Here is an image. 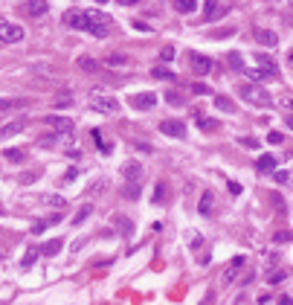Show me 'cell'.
<instances>
[{
  "label": "cell",
  "mask_w": 293,
  "mask_h": 305,
  "mask_svg": "<svg viewBox=\"0 0 293 305\" xmlns=\"http://www.w3.org/2000/svg\"><path fill=\"white\" fill-rule=\"evenodd\" d=\"M64 23L73 26V29L90 32L96 38L108 35V29H110V17L96 12V9H70V12H64Z\"/></svg>",
  "instance_id": "obj_1"
},
{
  "label": "cell",
  "mask_w": 293,
  "mask_h": 305,
  "mask_svg": "<svg viewBox=\"0 0 293 305\" xmlns=\"http://www.w3.org/2000/svg\"><path fill=\"white\" fill-rule=\"evenodd\" d=\"M238 96L256 108H270L273 105V96L262 87V84H238Z\"/></svg>",
  "instance_id": "obj_2"
},
{
  "label": "cell",
  "mask_w": 293,
  "mask_h": 305,
  "mask_svg": "<svg viewBox=\"0 0 293 305\" xmlns=\"http://www.w3.org/2000/svg\"><path fill=\"white\" fill-rule=\"evenodd\" d=\"M87 102H90V108H93V111H99V113H116V111H119V102H116L113 96L102 93V90H90Z\"/></svg>",
  "instance_id": "obj_3"
},
{
  "label": "cell",
  "mask_w": 293,
  "mask_h": 305,
  "mask_svg": "<svg viewBox=\"0 0 293 305\" xmlns=\"http://www.w3.org/2000/svg\"><path fill=\"white\" fill-rule=\"evenodd\" d=\"M0 41H3V44H17V41H23V26H17V23L0 17Z\"/></svg>",
  "instance_id": "obj_4"
},
{
  "label": "cell",
  "mask_w": 293,
  "mask_h": 305,
  "mask_svg": "<svg viewBox=\"0 0 293 305\" xmlns=\"http://www.w3.org/2000/svg\"><path fill=\"white\" fill-rule=\"evenodd\" d=\"M128 105L137 108V111H151L157 105V93H131L128 96Z\"/></svg>",
  "instance_id": "obj_5"
},
{
  "label": "cell",
  "mask_w": 293,
  "mask_h": 305,
  "mask_svg": "<svg viewBox=\"0 0 293 305\" xmlns=\"http://www.w3.org/2000/svg\"><path fill=\"white\" fill-rule=\"evenodd\" d=\"M41 122H44V125H49V128H55V131H58V137H61V134H73V119H67V116L49 113V116H44Z\"/></svg>",
  "instance_id": "obj_6"
},
{
  "label": "cell",
  "mask_w": 293,
  "mask_h": 305,
  "mask_svg": "<svg viewBox=\"0 0 293 305\" xmlns=\"http://www.w3.org/2000/svg\"><path fill=\"white\" fill-rule=\"evenodd\" d=\"M160 131H163L166 137L186 140V122H180V119H163V122H160Z\"/></svg>",
  "instance_id": "obj_7"
},
{
  "label": "cell",
  "mask_w": 293,
  "mask_h": 305,
  "mask_svg": "<svg viewBox=\"0 0 293 305\" xmlns=\"http://www.w3.org/2000/svg\"><path fill=\"white\" fill-rule=\"evenodd\" d=\"M189 67L198 73V76H206L212 70V58L209 55H200V52H189Z\"/></svg>",
  "instance_id": "obj_8"
},
{
  "label": "cell",
  "mask_w": 293,
  "mask_h": 305,
  "mask_svg": "<svg viewBox=\"0 0 293 305\" xmlns=\"http://www.w3.org/2000/svg\"><path fill=\"white\" fill-rule=\"evenodd\" d=\"M253 38H256L262 47H270V49L279 44V35H276L273 29H256V32H253Z\"/></svg>",
  "instance_id": "obj_9"
},
{
  "label": "cell",
  "mask_w": 293,
  "mask_h": 305,
  "mask_svg": "<svg viewBox=\"0 0 293 305\" xmlns=\"http://www.w3.org/2000/svg\"><path fill=\"white\" fill-rule=\"evenodd\" d=\"M198 209H200V215H212V212H215V195H212L209 189L200 195V204H198Z\"/></svg>",
  "instance_id": "obj_10"
},
{
  "label": "cell",
  "mask_w": 293,
  "mask_h": 305,
  "mask_svg": "<svg viewBox=\"0 0 293 305\" xmlns=\"http://www.w3.org/2000/svg\"><path fill=\"white\" fill-rule=\"evenodd\" d=\"M195 122H198V128L200 131H206V134H215L221 125H218V119H209L206 113H200V116H195Z\"/></svg>",
  "instance_id": "obj_11"
},
{
  "label": "cell",
  "mask_w": 293,
  "mask_h": 305,
  "mask_svg": "<svg viewBox=\"0 0 293 305\" xmlns=\"http://www.w3.org/2000/svg\"><path fill=\"white\" fill-rule=\"evenodd\" d=\"M154 204H157V207H166V204H169V183H166V180H160V183L154 186Z\"/></svg>",
  "instance_id": "obj_12"
},
{
  "label": "cell",
  "mask_w": 293,
  "mask_h": 305,
  "mask_svg": "<svg viewBox=\"0 0 293 305\" xmlns=\"http://www.w3.org/2000/svg\"><path fill=\"white\" fill-rule=\"evenodd\" d=\"M26 128V119H15V122H9L6 128H0V140H6V137H12V134H20Z\"/></svg>",
  "instance_id": "obj_13"
},
{
  "label": "cell",
  "mask_w": 293,
  "mask_h": 305,
  "mask_svg": "<svg viewBox=\"0 0 293 305\" xmlns=\"http://www.w3.org/2000/svg\"><path fill=\"white\" fill-rule=\"evenodd\" d=\"M256 64H259V70H264V73H270V76H276V73H279L276 61H273V58H267V55H256Z\"/></svg>",
  "instance_id": "obj_14"
},
{
  "label": "cell",
  "mask_w": 293,
  "mask_h": 305,
  "mask_svg": "<svg viewBox=\"0 0 293 305\" xmlns=\"http://www.w3.org/2000/svg\"><path fill=\"white\" fill-rule=\"evenodd\" d=\"M238 268H244V259H241V256H235V259L230 262V268H227V273H224V282H227V285L238 276Z\"/></svg>",
  "instance_id": "obj_15"
},
{
  "label": "cell",
  "mask_w": 293,
  "mask_h": 305,
  "mask_svg": "<svg viewBox=\"0 0 293 305\" xmlns=\"http://www.w3.org/2000/svg\"><path fill=\"white\" fill-rule=\"evenodd\" d=\"M26 9H29V15L41 17V15H46V9H49V0H29V3H26Z\"/></svg>",
  "instance_id": "obj_16"
},
{
  "label": "cell",
  "mask_w": 293,
  "mask_h": 305,
  "mask_svg": "<svg viewBox=\"0 0 293 305\" xmlns=\"http://www.w3.org/2000/svg\"><path fill=\"white\" fill-rule=\"evenodd\" d=\"M105 64H108V67H128V64H131V58H128V55H122V52H113V55H108V58H105Z\"/></svg>",
  "instance_id": "obj_17"
},
{
  "label": "cell",
  "mask_w": 293,
  "mask_h": 305,
  "mask_svg": "<svg viewBox=\"0 0 293 305\" xmlns=\"http://www.w3.org/2000/svg\"><path fill=\"white\" fill-rule=\"evenodd\" d=\"M215 108H221L224 113H235V111H238L235 102H232L230 96H215Z\"/></svg>",
  "instance_id": "obj_18"
},
{
  "label": "cell",
  "mask_w": 293,
  "mask_h": 305,
  "mask_svg": "<svg viewBox=\"0 0 293 305\" xmlns=\"http://www.w3.org/2000/svg\"><path fill=\"white\" fill-rule=\"evenodd\" d=\"M256 166H259V172H276V157L273 154H262Z\"/></svg>",
  "instance_id": "obj_19"
},
{
  "label": "cell",
  "mask_w": 293,
  "mask_h": 305,
  "mask_svg": "<svg viewBox=\"0 0 293 305\" xmlns=\"http://www.w3.org/2000/svg\"><path fill=\"white\" fill-rule=\"evenodd\" d=\"M105 189H108V180H105V177H99V180H93V183L87 186V198H99Z\"/></svg>",
  "instance_id": "obj_20"
},
{
  "label": "cell",
  "mask_w": 293,
  "mask_h": 305,
  "mask_svg": "<svg viewBox=\"0 0 293 305\" xmlns=\"http://www.w3.org/2000/svg\"><path fill=\"white\" fill-rule=\"evenodd\" d=\"M113 224H116V233H119V236H128V233L134 230V224H131L125 215H116V218H113Z\"/></svg>",
  "instance_id": "obj_21"
},
{
  "label": "cell",
  "mask_w": 293,
  "mask_h": 305,
  "mask_svg": "<svg viewBox=\"0 0 293 305\" xmlns=\"http://www.w3.org/2000/svg\"><path fill=\"white\" fill-rule=\"evenodd\" d=\"M78 67H81V70H87V73H99V70H102V64H99V61H93V58H87V55H81V58H78Z\"/></svg>",
  "instance_id": "obj_22"
},
{
  "label": "cell",
  "mask_w": 293,
  "mask_h": 305,
  "mask_svg": "<svg viewBox=\"0 0 293 305\" xmlns=\"http://www.w3.org/2000/svg\"><path fill=\"white\" fill-rule=\"evenodd\" d=\"M61 247H64V241H61V239H52V241H46L41 250H44V256H55V253H61Z\"/></svg>",
  "instance_id": "obj_23"
},
{
  "label": "cell",
  "mask_w": 293,
  "mask_h": 305,
  "mask_svg": "<svg viewBox=\"0 0 293 305\" xmlns=\"http://www.w3.org/2000/svg\"><path fill=\"white\" fill-rule=\"evenodd\" d=\"M41 253H44L41 247H29V250L23 253V262H20V265H23V268H32V265H35V259H38Z\"/></svg>",
  "instance_id": "obj_24"
},
{
  "label": "cell",
  "mask_w": 293,
  "mask_h": 305,
  "mask_svg": "<svg viewBox=\"0 0 293 305\" xmlns=\"http://www.w3.org/2000/svg\"><path fill=\"white\" fill-rule=\"evenodd\" d=\"M3 157H6L9 163H23V157H26V154H23V148H6V151H3Z\"/></svg>",
  "instance_id": "obj_25"
},
{
  "label": "cell",
  "mask_w": 293,
  "mask_h": 305,
  "mask_svg": "<svg viewBox=\"0 0 293 305\" xmlns=\"http://www.w3.org/2000/svg\"><path fill=\"white\" fill-rule=\"evenodd\" d=\"M122 172H125V177H128V180H139V175H142V166H139V163H128Z\"/></svg>",
  "instance_id": "obj_26"
},
{
  "label": "cell",
  "mask_w": 293,
  "mask_h": 305,
  "mask_svg": "<svg viewBox=\"0 0 293 305\" xmlns=\"http://www.w3.org/2000/svg\"><path fill=\"white\" fill-rule=\"evenodd\" d=\"M41 204H46V207H58V209H64V207H67V201H64L61 195H44V198H41Z\"/></svg>",
  "instance_id": "obj_27"
},
{
  "label": "cell",
  "mask_w": 293,
  "mask_h": 305,
  "mask_svg": "<svg viewBox=\"0 0 293 305\" xmlns=\"http://www.w3.org/2000/svg\"><path fill=\"white\" fill-rule=\"evenodd\" d=\"M215 9H218V0H206V3H203V15H200V20H203V23L212 20V17H215Z\"/></svg>",
  "instance_id": "obj_28"
},
{
  "label": "cell",
  "mask_w": 293,
  "mask_h": 305,
  "mask_svg": "<svg viewBox=\"0 0 293 305\" xmlns=\"http://www.w3.org/2000/svg\"><path fill=\"white\" fill-rule=\"evenodd\" d=\"M151 76H154V79H166V81H174V79H177L169 67H154V70H151Z\"/></svg>",
  "instance_id": "obj_29"
},
{
  "label": "cell",
  "mask_w": 293,
  "mask_h": 305,
  "mask_svg": "<svg viewBox=\"0 0 293 305\" xmlns=\"http://www.w3.org/2000/svg\"><path fill=\"white\" fill-rule=\"evenodd\" d=\"M122 195H125V198H131V201H134V198H139V180H134V183L128 180V183H125V189H122Z\"/></svg>",
  "instance_id": "obj_30"
},
{
  "label": "cell",
  "mask_w": 293,
  "mask_h": 305,
  "mask_svg": "<svg viewBox=\"0 0 293 305\" xmlns=\"http://www.w3.org/2000/svg\"><path fill=\"white\" fill-rule=\"evenodd\" d=\"M174 9H177V12H183V15H189V12H195V9H198V3H195V0H174Z\"/></svg>",
  "instance_id": "obj_31"
},
{
  "label": "cell",
  "mask_w": 293,
  "mask_h": 305,
  "mask_svg": "<svg viewBox=\"0 0 293 305\" xmlns=\"http://www.w3.org/2000/svg\"><path fill=\"white\" fill-rule=\"evenodd\" d=\"M90 212H93V204H84V207H81V209H78V212L73 215V224H81V221H84V218H87Z\"/></svg>",
  "instance_id": "obj_32"
},
{
  "label": "cell",
  "mask_w": 293,
  "mask_h": 305,
  "mask_svg": "<svg viewBox=\"0 0 293 305\" xmlns=\"http://www.w3.org/2000/svg\"><path fill=\"white\" fill-rule=\"evenodd\" d=\"M288 279V271H273V273H267V285H279V282H285Z\"/></svg>",
  "instance_id": "obj_33"
},
{
  "label": "cell",
  "mask_w": 293,
  "mask_h": 305,
  "mask_svg": "<svg viewBox=\"0 0 293 305\" xmlns=\"http://www.w3.org/2000/svg\"><path fill=\"white\" fill-rule=\"evenodd\" d=\"M227 61H230V67H232V70H241V73H244V61H241V55H238V52H230V55H227Z\"/></svg>",
  "instance_id": "obj_34"
},
{
  "label": "cell",
  "mask_w": 293,
  "mask_h": 305,
  "mask_svg": "<svg viewBox=\"0 0 293 305\" xmlns=\"http://www.w3.org/2000/svg\"><path fill=\"white\" fill-rule=\"evenodd\" d=\"M230 35H235V26H224V29L209 32V38H230Z\"/></svg>",
  "instance_id": "obj_35"
},
{
  "label": "cell",
  "mask_w": 293,
  "mask_h": 305,
  "mask_svg": "<svg viewBox=\"0 0 293 305\" xmlns=\"http://www.w3.org/2000/svg\"><path fill=\"white\" fill-rule=\"evenodd\" d=\"M35 180H38V172H23V175L17 177L20 186H29V183H35Z\"/></svg>",
  "instance_id": "obj_36"
},
{
  "label": "cell",
  "mask_w": 293,
  "mask_h": 305,
  "mask_svg": "<svg viewBox=\"0 0 293 305\" xmlns=\"http://www.w3.org/2000/svg\"><path fill=\"white\" fill-rule=\"evenodd\" d=\"M93 140H96V145H99V148H102V151H105V154H108V151H110V148H113V145H110V143H105V140H102V134H99V131H93Z\"/></svg>",
  "instance_id": "obj_37"
},
{
  "label": "cell",
  "mask_w": 293,
  "mask_h": 305,
  "mask_svg": "<svg viewBox=\"0 0 293 305\" xmlns=\"http://www.w3.org/2000/svg\"><path fill=\"white\" fill-rule=\"evenodd\" d=\"M166 99H169L171 105H183V93H177V90H169V93H166Z\"/></svg>",
  "instance_id": "obj_38"
},
{
  "label": "cell",
  "mask_w": 293,
  "mask_h": 305,
  "mask_svg": "<svg viewBox=\"0 0 293 305\" xmlns=\"http://www.w3.org/2000/svg\"><path fill=\"white\" fill-rule=\"evenodd\" d=\"M174 58V47H163L160 49V61H171Z\"/></svg>",
  "instance_id": "obj_39"
},
{
  "label": "cell",
  "mask_w": 293,
  "mask_h": 305,
  "mask_svg": "<svg viewBox=\"0 0 293 305\" xmlns=\"http://www.w3.org/2000/svg\"><path fill=\"white\" fill-rule=\"evenodd\" d=\"M267 143H273V145H282V143H285V137H282L279 131H270V134H267Z\"/></svg>",
  "instance_id": "obj_40"
},
{
  "label": "cell",
  "mask_w": 293,
  "mask_h": 305,
  "mask_svg": "<svg viewBox=\"0 0 293 305\" xmlns=\"http://www.w3.org/2000/svg\"><path fill=\"white\" fill-rule=\"evenodd\" d=\"M192 93H200V96H209L212 90H209L206 84H198V81H195V84H192Z\"/></svg>",
  "instance_id": "obj_41"
},
{
  "label": "cell",
  "mask_w": 293,
  "mask_h": 305,
  "mask_svg": "<svg viewBox=\"0 0 293 305\" xmlns=\"http://www.w3.org/2000/svg\"><path fill=\"white\" fill-rule=\"evenodd\" d=\"M273 239H276L279 244H285V241H293V233H285V230H282V233H276Z\"/></svg>",
  "instance_id": "obj_42"
},
{
  "label": "cell",
  "mask_w": 293,
  "mask_h": 305,
  "mask_svg": "<svg viewBox=\"0 0 293 305\" xmlns=\"http://www.w3.org/2000/svg\"><path fill=\"white\" fill-rule=\"evenodd\" d=\"M44 230H46V224H44V221H38V224H32V227H29V233H32V236H41Z\"/></svg>",
  "instance_id": "obj_43"
},
{
  "label": "cell",
  "mask_w": 293,
  "mask_h": 305,
  "mask_svg": "<svg viewBox=\"0 0 293 305\" xmlns=\"http://www.w3.org/2000/svg\"><path fill=\"white\" fill-rule=\"evenodd\" d=\"M241 145H247V148H259V140H253V137H241Z\"/></svg>",
  "instance_id": "obj_44"
},
{
  "label": "cell",
  "mask_w": 293,
  "mask_h": 305,
  "mask_svg": "<svg viewBox=\"0 0 293 305\" xmlns=\"http://www.w3.org/2000/svg\"><path fill=\"white\" fill-rule=\"evenodd\" d=\"M288 177H291L288 172H273V180H276V183H288Z\"/></svg>",
  "instance_id": "obj_45"
},
{
  "label": "cell",
  "mask_w": 293,
  "mask_h": 305,
  "mask_svg": "<svg viewBox=\"0 0 293 305\" xmlns=\"http://www.w3.org/2000/svg\"><path fill=\"white\" fill-rule=\"evenodd\" d=\"M270 201H273V207H276L279 212H285V204H282V195H270Z\"/></svg>",
  "instance_id": "obj_46"
},
{
  "label": "cell",
  "mask_w": 293,
  "mask_h": 305,
  "mask_svg": "<svg viewBox=\"0 0 293 305\" xmlns=\"http://www.w3.org/2000/svg\"><path fill=\"white\" fill-rule=\"evenodd\" d=\"M76 177H78V169H70V172H67V175H64V180H67V183H73V180H76Z\"/></svg>",
  "instance_id": "obj_47"
},
{
  "label": "cell",
  "mask_w": 293,
  "mask_h": 305,
  "mask_svg": "<svg viewBox=\"0 0 293 305\" xmlns=\"http://www.w3.org/2000/svg\"><path fill=\"white\" fill-rule=\"evenodd\" d=\"M282 105H285V108L293 113V96H282Z\"/></svg>",
  "instance_id": "obj_48"
},
{
  "label": "cell",
  "mask_w": 293,
  "mask_h": 305,
  "mask_svg": "<svg viewBox=\"0 0 293 305\" xmlns=\"http://www.w3.org/2000/svg\"><path fill=\"white\" fill-rule=\"evenodd\" d=\"M230 192H232V195H238V192H241V186H238L235 180H230Z\"/></svg>",
  "instance_id": "obj_49"
},
{
  "label": "cell",
  "mask_w": 293,
  "mask_h": 305,
  "mask_svg": "<svg viewBox=\"0 0 293 305\" xmlns=\"http://www.w3.org/2000/svg\"><path fill=\"white\" fill-rule=\"evenodd\" d=\"M212 303H215V294L209 291V294H206V300H203V305H212Z\"/></svg>",
  "instance_id": "obj_50"
},
{
  "label": "cell",
  "mask_w": 293,
  "mask_h": 305,
  "mask_svg": "<svg viewBox=\"0 0 293 305\" xmlns=\"http://www.w3.org/2000/svg\"><path fill=\"white\" fill-rule=\"evenodd\" d=\"M279 305H293V297H282V300H279Z\"/></svg>",
  "instance_id": "obj_51"
},
{
  "label": "cell",
  "mask_w": 293,
  "mask_h": 305,
  "mask_svg": "<svg viewBox=\"0 0 293 305\" xmlns=\"http://www.w3.org/2000/svg\"><path fill=\"white\" fill-rule=\"evenodd\" d=\"M116 3H122V6H134V3H139V0H116Z\"/></svg>",
  "instance_id": "obj_52"
},
{
  "label": "cell",
  "mask_w": 293,
  "mask_h": 305,
  "mask_svg": "<svg viewBox=\"0 0 293 305\" xmlns=\"http://www.w3.org/2000/svg\"><path fill=\"white\" fill-rule=\"evenodd\" d=\"M288 128H291V131H293V113H291V116H288Z\"/></svg>",
  "instance_id": "obj_53"
},
{
  "label": "cell",
  "mask_w": 293,
  "mask_h": 305,
  "mask_svg": "<svg viewBox=\"0 0 293 305\" xmlns=\"http://www.w3.org/2000/svg\"><path fill=\"white\" fill-rule=\"evenodd\" d=\"M3 212H6V209H3V207H0V215H3Z\"/></svg>",
  "instance_id": "obj_54"
},
{
  "label": "cell",
  "mask_w": 293,
  "mask_h": 305,
  "mask_svg": "<svg viewBox=\"0 0 293 305\" xmlns=\"http://www.w3.org/2000/svg\"><path fill=\"white\" fill-rule=\"evenodd\" d=\"M96 3H108V0H96Z\"/></svg>",
  "instance_id": "obj_55"
},
{
  "label": "cell",
  "mask_w": 293,
  "mask_h": 305,
  "mask_svg": "<svg viewBox=\"0 0 293 305\" xmlns=\"http://www.w3.org/2000/svg\"><path fill=\"white\" fill-rule=\"evenodd\" d=\"M0 105H3V99H0Z\"/></svg>",
  "instance_id": "obj_56"
}]
</instances>
